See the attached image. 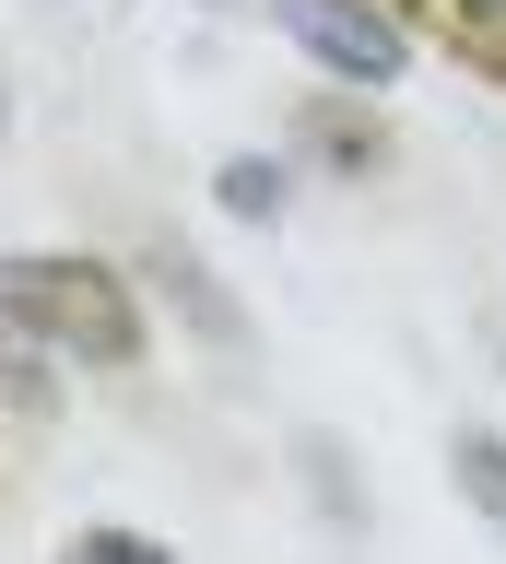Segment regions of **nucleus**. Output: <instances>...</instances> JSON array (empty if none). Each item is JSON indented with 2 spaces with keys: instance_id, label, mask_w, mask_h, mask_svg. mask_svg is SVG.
Returning <instances> with one entry per match:
<instances>
[{
  "instance_id": "f257e3e1",
  "label": "nucleus",
  "mask_w": 506,
  "mask_h": 564,
  "mask_svg": "<svg viewBox=\"0 0 506 564\" xmlns=\"http://www.w3.org/2000/svg\"><path fill=\"white\" fill-rule=\"evenodd\" d=\"M0 341L47 352V365H83V377H142L153 317H142V282L118 271V259L0 247Z\"/></svg>"
},
{
  "instance_id": "f03ea898",
  "label": "nucleus",
  "mask_w": 506,
  "mask_h": 564,
  "mask_svg": "<svg viewBox=\"0 0 506 564\" xmlns=\"http://www.w3.org/2000/svg\"><path fill=\"white\" fill-rule=\"evenodd\" d=\"M271 24H283V47L319 70V83H342V95L412 83V24H400L389 0H271Z\"/></svg>"
},
{
  "instance_id": "7ed1b4c3",
  "label": "nucleus",
  "mask_w": 506,
  "mask_h": 564,
  "mask_svg": "<svg viewBox=\"0 0 506 564\" xmlns=\"http://www.w3.org/2000/svg\"><path fill=\"white\" fill-rule=\"evenodd\" d=\"M130 271L153 282V306L177 317L189 341H213V352H248V306H236V294H224V282H213V259H189L177 236H153L142 259H130Z\"/></svg>"
},
{
  "instance_id": "20e7f679",
  "label": "nucleus",
  "mask_w": 506,
  "mask_h": 564,
  "mask_svg": "<svg viewBox=\"0 0 506 564\" xmlns=\"http://www.w3.org/2000/svg\"><path fill=\"white\" fill-rule=\"evenodd\" d=\"M294 153H306V165H330V176H389V130H377V95H342V83H330V95H306V118H294Z\"/></svg>"
},
{
  "instance_id": "39448f33",
  "label": "nucleus",
  "mask_w": 506,
  "mask_h": 564,
  "mask_svg": "<svg viewBox=\"0 0 506 564\" xmlns=\"http://www.w3.org/2000/svg\"><path fill=\"white\" fill-rule=\"evenodd\" d=\"M294 176H306L294 153L248 141V153H224V165H213V212H224V224H248V236H271V224L294 212Z\"/></svg>"
},
{
  "instance_id": "423d86ee",
  "label": "nucleus",
  "mask_w": 506,
  "mask_h": 564,
  "mask_svg": "<svg viewBox=\"0 0 506 564\" xmlns=\"http://www.w3.org/2000/svg\"><path fill=\"white\" fill-rule=\"evenodd\" d=\"M294 482H306L319 529H342V541L365 529V482H354V447H342L330 423H306V435H294Z\"/></svg>"
},
{
  "instance_id": "0eeeda50",
  "label": "nucleus",
  "mask_w": 506,
  "mask_h": 564,
  "mask_svg": "<svg viewBox=\"0 0 506 564\" xmlns=\"http://www.w3.org/2000/svg\"><path fill=\"white\" fill-rule=\"evenodd\" d=\"M448 494L506 541V435H495V423H460V435H448Z\"/></svg>"
},
{
  "instance_id": "6e6552de",
  "label": "nucleus",
  "mask_w": 506,
  "mask_h": 564,
  "mask_svg": "<svg viewBox=\"0 0 506 564\" xmlns=\"http://www.w3.org/2000/svg\"><path fill=\"white\" fill-rule=\"evenodd\" d=\"M47 564H177V541H153V529H130V518H83V529H60Z\"/></svg>"
},
{
  "instance_id": "1a4fd4ad",
  "label": "nucleus",
  "mask_w": 506,
  "mask_h": 564,
  "mask_svg": "<svg viewBox=\"0 0 506 564\" xmlns=\"http://www.w3.org/2000/svg\"><path fill=\"white\" fill-rule=\"evenodd\" d=\"M448 12H460V24H506V0H448Z\"/></svg>"
},
{
  "instance_id": "9d476101",
  "label": "nucleus",
  "mask_w": 506,
  "mask_h": 564,
  "mask_svg": "<svg viewBox=\"0 0 506 564\" xmlns=\"http://www.w3.org/2000/svg\"><path fill=\"white\" fill-rule=\"evenodd\" d=\"M0 153H12V59H0Z\"/></svg>"
},
{
  "instance_id": "9b49d317",
  "label": "nucleus",
  "mask_w": 506,
  "mask_h": 564,
  "mask_svg": "<svg viewBox=\"0 0 506 564\" xmlns=\"http://www.w3.org/2000/svg\"><path fill=\"white\" fill-rule=\"evenodd\" d=\"M201 12H224V0H201Z\"/></svg>"
}]
</instances>
